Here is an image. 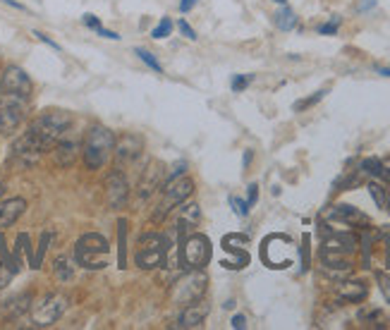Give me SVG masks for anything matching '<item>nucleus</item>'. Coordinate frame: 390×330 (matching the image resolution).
<instances>
[{"instance_id":"obj_1","label":"nucleus","mask_w":390,"mask_h":330,"mask_svg":"<svg viewBox=\"0 0 390 330\" xmlns=\"http://www.w3.org/2000/svg\"><path fill=\"white\" fill-rule=\"evenodd\" d=\"M70 125H72V118L65 110H48V113L38 115V118L29 125L27 132L14 142L12 147L14 156L34 161V158H38L41 153L53 151V147L60 142Z\"/></svg>"},{"instance_id":"obj_2","label":"nucleus","mask_w":390,"mask_h":330,"mask_svg":"<svg viewBox=\"0 0 390 330\" xmlns=\"http://www.w3.org/2000/svg\"><path fill=\"white\" fill-rule=\"evenodd\" d=\"M115 151V134L103 125H94L86 132L84 147H82V156H84V165L89 170H101L110 161Z\"/></svg>"},{"instance_id":"obj_3","label":"nucleus","mask_w":390,"mask_h":330,"mask_svg":"<svg viewBox=\"0 0 390 330\" xmlns=\"http://www.w3.org/2000/svg\"><path fill=\"white\" fill-rule=\"evenodd\" d=\"M108 254H110V244L103 235L99 232H86L77 240L75 244V259L82 268L86 270H101L108 266Z\"/></svg>"},{"instance_id":"obj_4","label":"nucleus","mask_w":390,"mask_h":330,"mask_svg":"<svg viewBox=\"0 0 390 330\" xmlns=\"http://www.w3.org/2000/svg\"><path fill=\"white\" fill-rule=\"evenodd\" d=\"M211 261V240L202 232L180 237V264L187 270H204Z\"/></svg>"},{"instance_id":"obj_5","label":"nucleus","mask_w":390,"mask_h":330,"mask_svg":"<svg viewBox=\"0 0 390 330\" xmlns=\"http://www.w3.org/2000/svg\"><path fill=\"white\" fill-rule=\"evenodd\" d=\"M163 192H165V196H163V201L158 203V208H156L154 223H163L165 216H168L175 206H182V203L194 194V182L187 177L168 179V182H163Z\"/></svg>"},{"instance_id":"obj_6","label":"nucleus","mask_w":390,"mask_h":330,"mask_svg":"<svg viewBox=\"0 0 390 330\" xmlns=\"http://www.w3.org/2000/svg\"><path fill=\"white\" fill-rule=\"evenodd\" d=\"M70 299L62 292H51L43 299H38L32 307V323L36 328H51L53 323H58V318L67 312Z\"/></svg>"},{"instance_id":"obj_7","label":"nucleus","mask_w":390,"mask_h":330,"mask_svg":"<svg viewBox=\"0 0 390 330\" xmlns=\"http://www.w3.org/2000/svg\"><path fill=\"white\" fill-rule=\"evenodd\" d=\"M206 285H208V278L204 270H189L187 275H184L180 283L173 285V292H170V297H173L175 304H192V302H199V299H204V292H206Z\"/></svg>"},{"instance_id":"obj_8","label":"nucleus","mask_w":390,"mask_h":330,"mask_svg":"<svg viewBox=\"0 0 390 330\" xmlns=\"http://www.w3.org/2000/svg\"><path fill=\"white\" fill-rule=\"evenodd\" d=\"M27 99L0 91V134H12L27 115Z\"/></svg>"},{"instance_id":"obj_9","label":"nucleus","mask_w":390,"mask_h":330,"mask_svg":"<svg viewBox=\"0 0 390 330\" xmlns=\"http://www.w3.org/2000/svg\"><path fill=\"white\" fill-rule=\"evenodd\" d=\"M0 91H3V94H12V96H19V99L29 101L34 94V84L22 67L10 65V67H5L3 75H0Z\"/></svg>"},{"instance_id":"obj_10","label":"nucleus","mask_w":390,"mask_h":330,"mask_svg":"<svg viewBox=\"0 0 390 330\" xmlns=\"http://www.w3.org/2000/svg\"><path fill=\"white\" fill-rule=\"evenodd\" d=\"M106 199H108V206L120 211L125 208L130 199V184H127V177H125L120 170H113L106 179Z\"/></svg>"},{"instance_id":"obj_11","label":"nucleus","mask_w":390,"mask_h":330,"mask_svg":"<svg viewBox=\"0 0 390 330\" xmlns=\"http://www.w3.org/2000/svg\"><path fill=\"white\" fill-rule=\"evenodd\" d=\"M115 156L120 163H134L136 158L144 153V139L136 134H125V137L115 139Z\"/></svg>"},{"instance_id":"obj_12","label":"nucleus","mask_w":390,"mask_h":330,"mask_svg":"<svg viewBox=\"0 0 390 330\" xmlns=\"http://www.w3.org/2000/svg\"><path fill=\"white\" fill-rule=\"evenodd\" d=\"M208 304L206 302H192V304H187L184 307V312L180 314V318H178V326L180 328H199V326H204V321H206V316H208Z\"/></svg>"},{"instance_id":"obj_13","label":"nucleus","mask_w":390,"mask_h":330,"mask_svg":"<svg viewBox=\"0 0 390 330\" xmlns=\"http://www.w3.org/2000/svg\"><path fill=\"white\" fill-rule=\"evenodd\" d=\"M27 211V201L22 196H12L8 201L0 203V230H8L14 223L22 218V213Z\"/></svg>"},{"instance_id":"obj_14","label":"nucleus","mask_w":390,"mask_h":330,"mask_svg":"<svg viewBox=\"0 0 390 330\" xmlns=\"http://www.w3.org/2000/svg\"><path fill=\"white\" fill-rule=\"evenodd\" d=\"M168 259V249H160V246H139L134 261L141 270H154L158 266H163V261Z\"/></svg>"},{"instance_id":"obj_15","label":"nucleus","mask_w":390,"mask_h":330,"mask_svg":"<svg viewBox=\"0 0 390 330\" xmlns=\"http://www.w3.org/2000/svg\"><path fill=\"white\" fill-rule=\"evenodd\" d=\"M335 294H338V299H343V302L357 304L367 299L369 290L367 285L359 283V280H340V283L335 285Z\"/></svg>"},{"instance_id":"obj_16","label":"nucleus","mask_w":390,"mask_h":330,"mask_svg":"<svg viewBox=\"0 0 390 330\" xmlns=\"http://www.w3.org/2000/svg\"><path fill=\"white\" fill-rule=\"evenodd\" d=\"M165 182V170L160 163H151V168L144 173V177H141L139 182V196L141 199H149L151 194H154V189H158V184Z\"/></svg>"},{"instance_id":"obj_17","label":"nucleus","mask_w":390,"mask_h":330,"mask_svg":"<svg viewBox=\"0 0 390 330\" xmlns=\"http://www.w3.org/2000/svg\"><path fill=\"white\" fill-rule=\"evenodd\" d=\"M80 144L77 142H58L56 147H53V158H56V163L60 165V168H70V165H75L77 156H80Z\"/></svg>"},{"instance_id":"obj_18","label":"nucleus","mask_w":390,"mask_h":330,"mask_svg":"<svg viewBox=\"0 0 390 330\" xmlns=\"http://www.w3.org/2000/svg\"><path fill=\"white\" fill-rule=\"evenodd\" d=\"M333 218L343 220L345 225H369V218L364 216L362 211H357L354 206H348V203H340V206L333 208Z\"/></svg>"},{"instance_id":"obj_19","label":"nucleus","mask_w":390,"mask_h":330,"mask_svg":"<svg viewBox=\"0 0 390 330\" xmlns=\"http://www.w3.org/2000/svg\"><path fill=\"white\" fill-rule=\"evenodd\" d=\"M32 304H34L32 292H22V294H17V297H12V299L5 302V314L12 316V318H19L22 314L32 312Z\"/></svg>"},{"instance_id":"obj_20","label":"nucleus","mask_w":390,"mask_h":330,"mask_svg":"<svg viewBox=\"0 0 390 330\" xmlns=\"http://www.w3.org/2000/svg\"><path fill=\"white\" fill-rule=\"evenodd\" d=\"M199 223H202V211H199L197 203H187V206L182 203V208H180V223H178L180 230L189 232V230H194Z\"/></svg>"},{"instance_id":"obj_21","label":"nucleus","mask_w":390,"mask_h":330,"mask_svg":"<svg viewBox=\"0 0 390 330\" xmlns=\"http://www.w3.org/2000/svg\"><path fill=\"white\" fill-rule=\"evenodd\" d=\"M359 168H362V173L371 175V177H378V179H386V182H390L388 165L383 161H378V158H364Z\"/></svg>"},{"instance_id":"obj_22","label":"nucleus","mask_w":390,"mask_h":330,"mask_svg":"<svg viewBox=\"0 0 390 330\" xmlns=\"http://www.w3.org/2000/svg\"><path fill=\"white\" fill-rule=\"evenodd\" d=\"M53 275H56L58 283H70L72 280V266L70 261H67V256H58L56 261H53Z\"/></svg>"},{"instance_id":"obj_23","label":"nucleus","mask_w":390,"mask_h":330,"mask_svg":"<svg viewBox=\"0 0 390 330\" xmlns=\"http://www.w3.org/2000/svg\"><path fill=\"white\" fill-rule=\"evenodd\" d=\"M127 220L125 218H120V223H118V242H120V256H118V261H120V268H127Z\"/></svg>"},{"instance_id":"obj_24","label":"nucleus","mask_w":390,"mask_h":330,"mask_svg":"<svg viewBox=\"0 0 390 330\" xmlns=\"http://www.w3.org/2000/svg\"><path fill=\"white\" fill-rule=\"evenodd\" d=\"M276 24L282 29V31H290V29H295V27H297V17H295V12H292L290 8L278 10V14H276Z\"/></svg>"},{"instance_id":"obj_25","label":"nucleus","mask_w":390,"mask_h":330,"mask_svg":"<svg viewBox=\"0 0 390 330\" xmlns=\"http://www.w3.org/2000/svg\"><path fill=\"white\" fill-rule=\"evenodd\" d=\"M51 240H53L51 232H43V235H41V242H38L36 256H34L32 268H41V261H43V256H46V251H48V244H51Z\"/></svg>"},{"instance_id":"obj_26","label":"nucleus","mask_w":390,"mask_h":330,"mask_svg":"<svg viewBox=\"0 0 390 330\" xmlns=\"http://www.w3.org/2000/svg\"><path fill=\"white\" fill-rule=\"evenodd\" d=\"M369 194L374 196L378 208H386V187H381L378 182H369Z\"/></svg>"},{"instance_id":"obj_27","label":"nucleus","mask_w":390,"mask_h":330,"mask_svg":"<svg viewBox=\"0 0 390 330\" xmlns=\"http://www.w3.org/2000/svg\"><path fill=\"white\" fill-rule=\"evenodd\" d=\"M245 244H247L245 235H228L226 240H223V246H226L228 251H240Z\"/></svg>"},{"instance_id":"obj_28","label":"nucleus","mask_w":390,"mask_h":330,"mask_svg":"<svg viewBox=\"0 0 390 330\" xmlns=\"http://www.w3.org/2000/svg\"><path fill=\"white\" fill-rule=\"evenodd\" d=\"M170 31H173V22L165 17V19H160L158 27L154 29V34H151V36H154V38H165V36H170Z\"/></svg>"},{"instance_id":"obj_29","label":"nucleus","mask_w":390,"mask_h":330,"mask_svg":"<svg viewBox=\"0 0 390 330\" xmlns=\"http://www.w3.org/2000/svg\"><path fill=\"white\" fill-rule=\"evenodd\" d=\"M136 55H139V58H141V62H146V65H149L154 72H160V62L156 60V58L151 55L149 51H144V48H136Z\"/></svg>"},{"instance_id":"obj_30","label":"nucleus","mask_w":390,"mask_h":330,"mask_svg":"<svg viewBox=\"0 0 390 330\" xmlns=\"http://www.w3.org/2000/svg\"><path fill=\"white\" fill-rule=\"evenodd\" d=\"M324 96H326V91H316V94L311 96V99L297 101V103H295V110H304V108H311V105H314V103H319V101L324 99Z\"/></svg>"},{"instance_id":"obj_31","label":"nucleus","mask_w":390,"mask_h":330,"mask_svg":"<svg viewBox=\"0 0 390 330\" xmlns=\"http://www.w3.org/2000/svg\"><path fill=\"white\" fill-rule=\"evenodd\" d=\"M359 321L369 323V321H383V314L378 309H362L359 312Z\"/></svg>"},{"instance_id":"obj_32","label":"nucleus","mask_w":390,"mask_h":330,"mask_svg":"<svg viewBox=\"0 0 390 330\" xmlns=\"http://www.w3.org/2000/svg\"><path fill=\"white\" fill-rule=\"evenodd\" d=\"M230 206L235 208V213L237 216H249V203L247 201H242V199H237V196H230Z\"/></svg>"},{"instance_id":"obj_33","label":"nucleus","mask_w":390,"mask_h":330,"mask_svg":"<svg viewBox=\"0 0 390 330\" xmlns=\"http://www.w3.org/2000/svg\"><path fill=\"white\" fill-rule=\"evenodd\" d=\"M378 288H381L383 297H386V302L390 304V275L378 273Z\"/></svg>"},{"instance_id":"obj_34","label":"nucleus","mask_w":390,"mask_h":330,"mask_svg":"<svg viewBox=\"0 0 390 330\" xmlns=\"http://www.w3.org/2000/svg\"><path fill=\"white\" fill-rule=\"evenodd\" d=\"M309 268V235L302 237V270Z\"/></svg>"},{"instance_id":"obj_35","label":"nucleus","mask_w":390,"mask_h":330,"mask_svg":"<svg viewBox=\"0 0 390 330\" xmlns=\"http://www.w3.org/2000/svg\"><path fill=\"white\" fill-rule=\"evenodd\" d=\"M182 173H187V163H175L173 165V170H170L168 175H165V182H168V179H178V177H182Z\"/></svg>"},{"instance_id":"obj_36","label":"nucleus","mask_w":390,"mask_h":330,"mask_svg":"<svg viewBox=\"0 0 390 330\" xmlns=\"http://www.w3.org/2000/svg\"><path fill=\"white\" fill-rule=\"evenodd\" d=\"M340 27V17H333L328 24H324V27H319V34H335Z\"/></svg>"},{"instance_id":"obj_37","label":"nucleus","mask_w":390,"mask_h":330,"mask_svg":"<svg viewBox=\"0 0 390 330\" xmlns=\"http://www.w3.org/2000/svg\"><path fill=\"white\" fill-rule=\"evenodd\" d=\"M178 27H180V31H182L184 36L189 38V41H197V31H194V29L189 27V24L184 22V19H180V22H178Z\"/></svg>"},{"instance_id":"obj_38","label":"nucleus","mask_w":390,"mask_h":330,"mask_svg":"<svg viewBox=\"0 0 390 330\" xmlns=\"http://www.w3.org/2000/svg\"><path fill=\"white\" fill-rule=\"evenodd\" d=\"M252 79H254V77H252V75H245V77H235V79H232V89H235V91H242V89H245L247 84H249Z\"/></svg>"},{"instance_id":"obj_39","label":"nucleus","mask_w":390,"mask_h":330,"mask_svg":"<svg viewBox=\"0 0 390 330\" xmlns=\"http://www.w3.org/2000/svg\"><path fill=\"white\" fill-rule=\"evenodd\" d=\"M256 199H259V184H249V192H247V203H249V208L256 203Z\"/></svg>"},{"instance_id":"obj_40","label":"nucleus","mask_w":390,"mask_h":330,"mask_svg":"<svg viewBox=\"0 0 390 330\" xmlns=\"http://www.w3.org/2000/svg\"><path fill=\"white\" fill-rule=\"evenodd\" d=\"M82 22H84L89 29H94V31H99V29H101L99 17H94V14H84V17H82Z\"/></svg>"},{"instance_id":"obj_41","label":"nucleus","mask_w":390,"mask_h":330,"mask_svg":"<svg viewBox=\"0 0 390 330\" xmlns=\"http://www.w3.org/2000/svg\"><path fill=\"white\" fill-rule=\"evenodd\" d=\"M232 328H235V330H245V328H247V318L237 314V316L232 318Z\"/></svg>"},{"instance_id":"obj_42","label":"nucleus","mask_w":390,"mask_h":330,"mask_svg":"<svg viewBox=\"0 0 390 330\" xmlns=\"http://www.w3.org/2000/svg\"><path fill=\"white\" fill-rule=\"evenodd\" d=\"M34 36H36V38H38V41L48 43V46H51V48H56V51H58V48H60V46H58V43H56V41H51V38H48V36H46V34H41V31H34Z\"/></svg>"},{"instance_id":"obj_43","label":"nucleus","mask_w":390,"mask_h":330,"mask_svg":"<svg viewBox=\"0 0 390 330\" xmlns=\"http://www.w3.org/2000/svg\"><path fill=\"white\" fill-rule=\"evenodd\" d=\"M197 3H199V0H182V3H180V10H182V12H189V10H192Z\"/></svg>"},{"instance_id":"obj_44","label":"nucleus","mask_w":390,"mask_h":330,"mask_svg":"<svg viewBox=\"0 0 390 330\" xmlns=\"http://www.w3.org/2000/svg\"><path fill=\"white\" fill-rule=\"evenodd\" d=\"M376 72H378V75H383V77H390V67H376Z\"/></svg>"},{"instance_id":"obj_45","label":"nucleus","mask_w":390,"mask_h":330,"mask_svg":"<svg viewBox=\"0 0 390 330\" xmlns=\"http://www.w3.org/2000/svg\"><path fill=\"white\" fill-rule=\"evenodd\" d=\"M386 211H390V189H386Z\"/></svg>"},{"instance_id":"obj_46","label":"nucleus","mask_w":390,"mask_h":330,"mask_svg":"<svg viewBox=\"0 0 390 330\" xmlns=\"http://www.w3.org/2000/svg\"><path fill=\"white\" fill-rule=\"evenodd\" d=\"M3 194H5V184L0 182V199H3Z\"/></svg>"},{"instance_id":"obj_47","label":"nucleus","mask_w":390,"mask_h":330,"mask_svg":"<svg viewBox=\"0 0 390 330\" xmlns=\"http://www.w3.org/2000/svg\"><path fill=\"white\" fill-rule=\"evenodd\" d=\"M276 3H285V0H276Z\"/></svg>"}]
</instances>
